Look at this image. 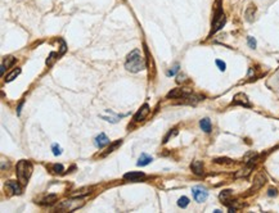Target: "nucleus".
Returning a JSON list of instances; mask_svg holds the SVG:
<instances>
[{
  "label": "nucleus",
  "mask_w": 279,
  "mask_h": 213,
  "mask_svg": "<svg viewBox=\"0 0 279 213\" xmlns=\"http://www.w3.org/2000/svg\"><path fill=\"white\" fill-rule=\"evenodd\" d=\"M126 70L130 72H139L145 68V58L142 55L140 50L135 49L127 55V60H126Z\"/></svg>",
  "instance_id": "f257e3e1"
},
{
  "label": "nucleus",
  "mask_w": 279,
  "mask_h": 213,
  "mask_svg": "<svg viewBox=\"0 0 279 213\" xmlns=\"http://www.w3.org/2000/svg\"><path fill=\"white\" fill-rule=\"evenodd\" d=\"M32 173V164L27 160H19L17 164V177L21 185H26L28 178Z\"/></svg>",
  "instance_id": "f03ea898"
},
{
  "label": "nucleus",
  "mask_w": 279,
  "mask_h": 213,
  "mask_svg": "<svg viewBox=\"0 0 279 213\" xmlns=\"http://www.w3.org/2000/svg\"><path fill=\"white\" fill-rule=\"evenodd\" d=\"M84 205V200L83 199H69V200H65L58 205L57 211H62V212H73L79 209L80 207Z\"/></svg>",
  "instance_id": "7ed1b4c3"
},
{
  "label": "nucleus",
  "mask_w": 279,
  "mask_h": 213,
  "mask_svg": "<svg viewBox=\"0 0 279 213\" xmlns=\"http://www.w3.org/2000/svg\"><path fill=\"white\" fill-rule=\"evenodd\" d=\"M225 14L221 12V10H219V12L215 14V18H214V23H212V30H211V33H215L216 31H219L220 28H221L224 25H225Z\"/></svg>",
  "instance_id": "20e7f679"
},
{
  "label": "nucleus",
  "mask_w": 279,
  "mask_h": 213,
  "mask_svg": "<svg viewBox=\"0 0 279 213\" xmlns=\"http://www.w3.org/2000/svg\"><path fill=\"white\" fill-rule=\"evenodd\" d=\"M192 193H193V197L196 199V201H198V203H202V201H205L208 197V191L202 187V186H194L192 189Z\"/></svg>",
  "instance_id": "39448f33"
},
{
  "label": "nucleus",
  "mask_w": 279,
  "mask_h": 213,
  "mask_svg": "<svg viewBox=\"0 0 279 213\" xmlns=\"http://www.w3.org/2000/svg\"><path fill=\"white\" fill-rule=\"evenodd\" d=\"M149 112H150L149 105H148V104H144V105L136 112L135 116H134V121H136V122H139V121H143V119L149 114Z\"/></svg>",
  "instance_id": "423d86ee"
},
{
  "label": "nucleus",
  "mask_w": 279,
  "mask_h": 213,
  "mask_svg": "<svg viewBox=\"0 0 279 213\" xmlns=\"http://www.w3.org/2000/svg\"><path fill=\"white\" fill-rule=\"evenodd\" d=\"M265 181H266V178H265V176H264L263 173L257 175L256 177H255V180H253V185H252V187L249 189L248 191H251V193L256 191V190H259L261 186L264 185V184H265Z\"/></svg>",
  "instance_id": "0eeeda50"
},
{
  "label": "nucleus",
  "mask_w": 279,
  "mask_h": 213,
  "mask_svg": "<svg viewBox=\"0 0 279 213\" xmlns=\"http://www.w3.org/2000/svg\"><path fill=\"white\" fill-rule=\"evenodd\" d=\"M233 104H241V105H245V107H249V101H248V98L246 94L239 93L234 96V100H233Z\"/></svg>",
  "instance_id": "6e6552de"
},
{
  "label": "nucleus",
  "mask_w": 279,
  "mask_h": 213,
  "mask_svg": "<svg viewBox=\"0 0 279 213\" xmlns=\"http://www.w3.org/2000/svg\"><path fill=\"white\" fill-rule=\"evenodd\" d=\"M145 177V175L143 172H129V173H125L124 178L127 181H139V180H143Z\"/></svg>",
  "instance_id": "1a4fd4ad"
},
{
  "label": "nucleus",
  "mask_w": 279,
  "mask_h": 213,
  "mask_svg": "<svg viewBox=\"0 0 279 213\" xmlns=\"http://www.w3.org/2000/svg\"><path fill=\"white\" fill-rule=\"evenodd\" d=\"M108 144H109V139L107 137L106 134H103V132L95 137V145H97V148H104L106 145H108Z\"/></svg>",
  "instance_id": "9d476101"
},
{
  "label": "nucleus",
  "mask_w": 279,
  "mask_h": 213,
  "mask_svg": "<svg viewBox=\"0 0 279 213\" xmlns=\"http://www.w3.org/2000/svg\"><path fill=\"white\" fill-rule=\"evenodd\" d=\"M5 189H8V190H10L12 193L13 194H21L22 193V190H21V186H19V184L17 182V181H8L7 184H5Z\"/></svg>",
  "instance_id": "9b49d317"
},
{
  "label": "nucleus",
  "mask_w": 279,
  "mask_h": 213,
  "mask_svg": "<svg viewBox=\"0 0 279 213\" xmlns=\"http://www.w3.org/2000/svg\"><path fill=\"white\" fill-rule=\"evenodd\" d=\"M190 168L196 175H198V176L203 175V163L201 160H194V162L190 164Z\"/></svg>",
  "instance_id": "f8f14e48"
},
{
  "label": "nucleus",
  "mask_w": 279,
  "mask_h": 213,
  "mask_svg": "<svg viewBox=\"0 0 279 213\" xmlns=\"http://www.w3.org/2000/svg\"><path fill=\"white\" fill-rule=\"evenodd\" d=\"M152 160H153V159H152V157H150V155H148V154H142L136 164H138L139 167H144V166L149 164L150 162H152Z\"/></svg>",
  "instance_id": "ddd939ff"
},
{
  "label": "nucleus",
  "mask_w": 279,
  "mask_h": 213,
  "mask_svg": "<svg viewBox=\"0 0 279 213\" xmlns=\"http://www.w3.org/2000/svg\"><path fill=\"white\" fill-rule=\"evenodd\" d=\"M252 167H253V163L248 164V166L246 167V168H243V170H241L239 172H237V173H235V177H247L249 173H251Z\"/></svg>",
  "instance_id": "4468645a"
},
{
  "label": "nucleus",
  "mask_w": 279,
  "mask_h": 213,
  "mask_svg": "<svg viewBox=\"0 0 279 213\" xmlns=\"http://www.w3.org/2000/svg\"><path fill=\"white\" fill-rule=\"evenodd\" d=\"M200 126H201V129L205 131V132H210V131H211V121L208 119V118H203V119H201Z\"/></svg>",
  "instance_id": "2eb2a0df"
},
{
  "label": "nucleus",
  "mask_w": 279,
  "mask_h": 213,
  "mask_svg": "<svg viewBox=\"0 0 279 213\" xmlns=\"http://www.w3.org/2000/svg\"><path fill=\"white\" fill-rule=\"evenodd\" d=\"M255 12H256V8H255V5H249L246 10V19L251 22L253 19V15H255Z\"/></svg>",
  "instance_id": "dca6fc26"
},
{
  "label": "nucleus",
  "mask_w": 279,
  "mask_h": 213,
  "mask_svg": "<svg viewBox=\"0 0 279 213\" xmlns=\"http://www.w3.org/2000/svg\"><path fill=\"white\" fill-rule=\"evenodd\" d=\"M231 197V190H224L223 193H220V200H223L224 203H226L228 204V200H229V198Z\"/></svg>",
  "instance_id": "f3484780"
},
{
  "label": "nucleus",
  "mask_w": 279,
  "mask_h": 213,
  "mask_svg": "<svg viewBox=\"0 0 279 213\" xmlns=\"http://www.w3.org/2000/svg\"><path fill=\"white\" fill-rule=\"evenodd\" d=\"M121 144H122V140H117L116 143H113L112 145H111V146H109V148L107 149V152L104 153L103 155H107V154H109V153H112L113 150H116V149H117V146H120V145H121Z\"/></svg>",
  "instance_id": "a211bd4d"
},
{
  "label": "nucleus",
  "mask_w": 279,
  "mask_h": 213,
  "mask_svg": "<svg viewBox=\"0 0 279 213\" xmlns=\"http://www.w3.org/2000/svg\"><path fill=\"white\" fill-rule=\"evenodd\" d=\"M188 204H189V199H188L187 197H182V198L178 200V205L182 207V208H185V207H187Z\"/></svg>",
  "instance_id": "6ab92c4d"
},
{
  "label": "nucleus",
  "mask_w": 279,
  "mask_h": 213,
  "mask_svg": "<svg viewBox=\"0 0 279 213\" xmlns=\"http://www.w3.org/2000/svg\"><path fill=\"white\" fill-rule=\"evenodd\" d=\"M14 62H16V58H13V57H8V58H5V59H4L3 66H4L5 68H9L12 64H13Z\"/></svg>",
  "instance_id": "aec40b11"
},
{
  "label": "nucleus",
  "mask_w": 279,
  "mask_h": 213,
  "mask_svg": "<svg viewBox=\"0 0 279 213\" xmlns=\"http://www.w3.org/2000/svg\"><path fill=\"white\" fill-rule=\"evenodd\" d=\"M19 73H21V70H19V68H17V70H14L13 72H12V73H9L8 76H7V81L9 82V81H12V80H14L17 76H18Z\"/></svg>",
  "instance_id": "412c9836"
},
{
  "label": "nucleus",
  "mask_w": 279,
  "mask_h": 213,
  "mask_svg": "<svg viewBox=\"0 0 279 213\" xmlns=\"http://www.w3.org/2000/svg\"><path fill=\"white\" fill-rule=\"evenodd\" d=\"M55 200H57V195L53 194V195H49V197H46V198L43 200V203H44V204H51V203H54Z\"/></svg>",
  "instance_id": "4be33fe9"
},
{
  "label": "nucleus",
  "mask_w": 279,
  "mask_h": 213,
  "mask_svg": "<svg viewBox=\"0 0 279 213\" xmlns=\"http://www.w3.org/2000/svg\"><path fill=\"white\" fill-rule=\"evenodd\" d=\"M88 193H90V189L89 187H85V189H83V190H77V193H73L72 194V197H81V195H85V194H88Z\"/></svg>",
  "instance_id": "5701e85b"
},
{
  "label": "nucleus",
  "mask_w": 279,
  "mask_h": 213,
  "mask_svg": "<svg viewBox=\"0 0 279 213\" xmlns=\"http://www.w3.org/2000/svg\"><path fill=\"white\" fill-rule=\"evenodd\" d=\"M51 149H53V154L54 155H61L62 154V149H61V146L58 145V144H53Z\"/></svg>",
  "instance_id": "b1692460"
},
{
  "label": "nucleus",
  "mask_w": 279,
  "mask_h": 213,
  "mask_svg": "<svg viewBox=\"0 0 279 213\" xmlns=\"http://www.w3.org/2000/svg\"><path fill=\"white\" fill-rule=\"evenodd\" d=\"M53 171L55 172V173H63L65 168H63L62 164H54V166H53Z\"/></svg>",
  "instance_id": "393cba45"
},
{
  "label": "nucleus",
  "mask_w": 279,
  "mask_h": 213,
  "mask_svg": "<svg viewBox=\"0 0 279 213\" xmlns=\"http://www.w3.org/2000/svg\"><path fill=\"white\" fill-rule=\"evenodd\" d=\"M247 41H248V45H249V48H251V49H255V48H256V40H255L252 36H248Z\"/></svg>",
  "instance_id": "a878e982"
},
{
  "label": "nucleus",
  "mask_w": 279,
  "mask_h": 213,
  "mask_svg": "<svg viewBox=\"0 0 279 213\" xmlns=\"http://www.w3.org/2000/svg\"><path fill=\"white\" fill-rule=\"evenodd\" d=\"M216 64H217V67H219V70L220 71H225V68H226V64L224 62H221V60H216Z\"/></svg>",
  "instance_id": "bb28decb"
},
{
  "label": "nucleus",
  "mask_w": 279,
  "mask_h": 213,
  "mask_svg": "<svg viewBox=\"0 0 279 213\" xmlns=\"http://www.w3.org/2000/svg\"><path fill=\"white\" fill-rule=\"evenodd\" d=\"M215 162L216 163H231V160L229 158H217V159H215Z\"/></svg>",
  "instance_id": "cd10ccee"
},
{
  "label": "nucleus",
  "mask_w": 279,
  "mask_h": 213,
  "mask_svg": "<svg viewBox=\"0 0 279 213\" xmlns=\"http://www.w3.org/2000/svg\"><path fill=\"white\" fill-rule=\"evenodd\" d=\"M55 55H58V54H57V53H51V54H50V57H49V59H46V64H49V66H50L51 63H53V60L55 59V58H54Z\"/></svg>",
  "instance_id": "c85d7f7f"
},
{
  "label": "nucleus",
  "mask_w": 279,
  "mask_h": 213,
  "mask_svg": "<svg viewBox=\"0 0 279 213\" xmlns=\"http://www.w3.org/2000/svg\"><path fill=\"white\" fill-rule=\"evenodd\" d=\"M178 70H179V66L176 64L175 67H174V68H172V70H170V71H168V72H167V76H172V74H175V73L178 72Z\"/></svg>",
  "instance_id": "c756f323"
},
{
  "label": "nucleus",
  "mask_w": 279,
  "mask_h": 213,
  "mask_svg": "<svg viewBox=\"0 0 279 213\" xmlns=\"http://www.w3.org/2000/svg\"><path fill=\"white\" fill-rule=\"evenodd\" d=\"M178 134V131H172V132H168V135L165 137V140H164V143H167L168 141V139H170L171 136H174V135H176Z\"/></svg>",
  "instance_id": "7c9ffc66"
},
{
  "label": "nucleus",
  "mask_w": 279,
  "mask_h": 213,
  "mask_svg": "<svg viewBox=\"0 0 279 213\" xmlns=\"http://www.w3.org/2000/svg\"><path fill=\"white\" fill-rule=\"evenodd\" d=\"M268 195H269V197H275V195H277V190L275 189H269V191H268Z\"/></svg>",
  "instance_id": "2f4dec72"
},
{
  "label": "nucleus",
  "mask_w": 279,
  "mask_h": 213,
  "mask_svg": "<svg viewBox=\"0 0 279 213\" xmlns=\"http://www.w3.org/2000/svg\"><path fill=\"white\" fill-rule=\"evenodd\" d=\"M176 81H178L179 84H180V82H184V81H185V74H179Z\"/></svg>",
  "instance_id": "473e14b6"
}]
</instances>
